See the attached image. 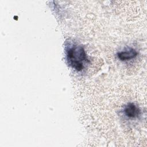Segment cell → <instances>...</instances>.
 <instances>
[{
    "label": "cell",
    "mask_w": 147,
    "mask_h": 147,
    "mask_svg": "<svg viewBox=\"0 0 147 147\" xmlns=\"http://www.w3.org/2000/svg\"><path fill=\"white\" fill-rule=\"evenodd\" d=\"M65 52L68 64L77 71H82L89 63L83 47L72 41H66Z\"/></svg>",
    "instance_id": "6da1fadb"
},
{
    "label": "cell",
    "mask_w": 147,
    "mask_h": 147,
    "mask_svg": "<svg viewBox=\"0 0 147 147\" xmlns=\"http://www.w3.org/2000/svg\"><path fill=\"white\" fill-rule=\"evenodd\" d=\"M140 109L133 103H128L124 106L123 114L128 119H136L140 115Z\"/></svg>",
    "instance_id": "7a4b0ae2"
},
{
    "label": "cell",
    "mask_w": 147,
    "mask_h": 147,
    "mask_svg": "<svg viewBox=\"0 0 147 147\" xmlns=\"http://www.w3.org/2000/svg\"><path fill=\"white\" fill-rule=\"evenodd\" d=\"M137 55V52L132 48H127L117 53L118 59L121 61H126L134 59Z\"/></svg>",
    "instance_id": "3957f363"
}]
</instances>
